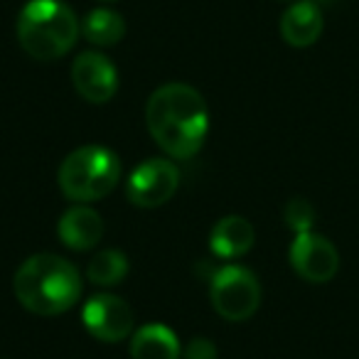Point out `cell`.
<instances>
[{
	"mask_svg": "<svg viewBox=\"0 0 359 359\" xmlns=\"http://www.w3.org/2000/svg\"><path fill=\"white\" fill-rule=\"evenodd\" d=\"M145 123L155 143L170 158L187 160L205 143L210 130V111L195 86L172 81L150 94Z\"/></svg>",
	"mask_w": 359,
	"mask_h": 359,
	"instance_id": "cell-1",
	"label": "cell"
},
{
	"mask_svg": "<svg viewBox=\"0 0 359 359\" xmlns=\"http://www.w3.org/2000/svg\"><path fill=\"white\" fill-rule=\"evenodd\" d=\"M13 290L25 310L52 318L74 308L81 295V278L72 261L57 254H35L15 271Z\"/></svg>",
	"mask_w": 359,
	"mask_h": 359,
	"instance_id": "cell-2",
	"label": "cell"
},
{
	"mask_svg": "<svg viewBox=\"0 0 359 359\" xmlns=\"http://www.w3.org/2000/svg\"><path fill=\"white\" fill-rule=\"evenodd\" d=\"M76 35L79 22L65 0H30L18 15V42L37 62L65 57Z\"/></svg>",
	"mask_w": 359,
	"mask_h": 359,
	"instance_id": "cell-3",
	"label": "cell"
},
{
	"mask_svg": "<svg viewBox=\"0 0 359 359\" xmlns=\"http://www.w3.org/2000/svg\"><path fill=\"white\" fill-rule=\"evenodd\" d=\"M121 177L118 155L106 145H81L60 165L57 182L67 200L96 202L114 192Z\"/></svg>",
	"mask_w": 359,
	"mask_h": 359,
	"instance_id": "cell-4",
	"label": "cell"
},
{
	"mask_svg": "<svg viewBox=\"0 0 359 359\" xmlns=\"http://www.w3.org/2000/svg\"><path fill=\"white\" fill-rule=\"evenodd\" d=\"M210 298L215 310L229 323L254 318L261 305V283L254 271L244 266H224L212 276Z\"/></svg>",
	"mask_w": 359,
	"mask_h": 359,
	"instance_id": "cell-5",
	"label": "cell"
},
{
	"mask_svg": "<svg viewBox=\"0 0 359 359\" xmlns=\"http://www.w3.org/2000/svg\"><path fill=\"white\" fill-rule=\"evenodd\" d=\"M180 187V170L172 160L168 158H148L130 172L128 185V200L135 207L153 210L170 200Z\"/></svg>",
	"mask_w": 359,
	"mask_h": 359,
	"instance_id": "cell-6",
	"label": "cell"
},
{
	"mask_svg": "<svg viewBox=\"0 0 359 359\" xmlns=\"http://www.w3.org/2000/svg\"><path fill=\"white\" fill-rule=\"evenodd\" d=\"M288 256L293 271L308 283H327L339 271V254L334 244L315 231L295 234Z\"/></svg>",
	"mask_w": 359,
	"mask_h": 359,
	"instance_id": "cell-7",
	"label": "cell"
},
{
	"mask_svg": "<svg viewBox=\"0 0 359 359\" xmlns=\"http://www.w3.org/2000/svg\"><path fill=\"white\" fill-rule=\"evenodd\" d=\"M81 320L91 337L101 342H121L133 332V310L123 298L101 293L86 300Z\"/></svg>",
	"mask_w": 359,
	"mask_h": 359,
	"instance_id": "cell-8",
	"label": "cell"
},
{
	"mask_svg": "<svg viewBox=\"0 0 359 359\" xmlns=\"http://www.w3.org/2000/svg\"><path fill=\"white\" fill-rule=\"evenodd\" d=\"M72 81L89 104H106L118 91V69L101 52H81L72 65Z\"/></svg>",
	"mask_w": 359,
	"mask_h": 359,
	"instance_id": "cell-9",
	"label": "cell"
},
{
	"mask_svg": "<svg viewBox=\"0 0 359 359\" xmlns=\"http://www.w3.org/2000/svg\"><path fill=\"white\" fill-rule=\"evenodd\" d=\"M57 234H60L62 244L67 249L74 251H89L104 236V219L96 210L84 205H76L62 215L60 224H57Z\"/></svg>",
	"mask_w": 359,
	"mask_h": 359,
	"instance_id": "cell-10",
	"label": "cell"
},
{
	"mask_svg": "<svg viewBox=\"0 0 359 359\" xmlns=\"http://www.w3.org/2000/svg\"><path fill=\"white\" fill-rule=\"evenodd\" d=\"M323 35V11L313 0H295L280 18V37L290 47H310Z\"/></svg>",
	"mask_w": 359,
	"mask_h": 359,
	"instance_id": "cell-11",
	"label": "cell"
},
{
	"mask_svg": "<svg viewBox=\"0 0 359 359\" xmlns=\"http://www.w3.org/2000/svg\"><path fill=\"white\" fill-rule=\"evenodd\" d=\"M254 239L256 231L251 226V222L239 215H229L222 217L215 224V229L210 234V249L219 259H239V256L249 254V249L254 246Z\"/></svg>",
	"mask_w": 359,
	"mask_h": 359,
	"instance_id": "cell-12",
	"label": "cell"
},
{
	"mask_svg": "<svg viewBox=\"0 0 359 359\" xmlns=\"http://www.w3.org/2000/svg\"><path fill=\"white\" fill-rule=\"evenodd\" d=\"M130 359H180V339L160 323L143 325L130 334Z\"/></svg>",
	"mask_w": 359,
	"mask_h": 359,
	"instance_id": "cell-13",
	"label": "cell"
},
{
	"mask_svg": "<svg viewBox=\"0 0 359 359\" xmlns=\"http://www.w3.org/2000/svg\"><path fill=\"white\" fill-rule=\"evenodd\" d=\"M81 32L84 37L96 47H114L123 40L126 35V22L116 11L109 8H96L81 22Z\"/></svg>",
	"mask_w": 359,
	"mask_h": 359,
	"instance_id": "cell-14",
	"label": "cell"
},
{
	"mask_svg": "<svg viewBox=\"0 0 359 359\" xmlns=\"http://www.w3.org/2000/svg\"><path fill=\"white\" fill-rule=\"evenodd\" d=\"M86 276H89L91 283L104 285V288L118 285L121 280L128 276V259H126L123 251H116V249L99 251V254L89 261Z\"/></svg>",
	"mask_w": 359,
	"mask_h": 359,
	"instance_id": "cell-15",
	"label": "cell"
},
{
	"mask_svg": "<svg viewBox=\"0 0 359 359\" xmlns=\"http://www.w3.org/2000/svg\"><path fill=\"white\" fill-rule=\"evenodd\" d=\"M283 219L295 234H305V231H313L315 224V210L305 197H293V200L285 205Z\"/></svg>",
	"mask_w": 359,
	"mask_h": 359,
	"instance_id": "cell-16",
	"label": "cell"
},
{
	"mask_svg": "<svg viewBox=\"0 0 359 359\" xmlns=\"http://www.w3.org/2000/svg\"><path fill=\"white\" fill-rule=\"evenodd\" d=\"M185 359H217V344L207 337H195L185 347Z\"/></svg>",
	"mask_w": 359,
	"mask_h": 359,
	"instance_id": "cell-17",
	"label": "cell"
},
{
	"mask_svg": "<svg viewBox=\"0 0 359 359\" xmlns=\"http://www.w3.org/2000/svg\"><path fill=\"white\" fill-rule=\"evenodd\" d=\"M313 3H318L320 6V3H332V0H313Z\"/></svg>",
	"mask_w": 359,
	"mask_h": 359,
	"instance_id": "cell-18",
	"label": "cell"
},
{
	"mask_svg": "<svg viewBox=\"0 0 359 359\" xmlns=\"http://www.w3.org/2000/svg\"><path fill=\"white\" fill-rule=\"evenodd\" d=\"M104 3H111V0H104Z\"/></svg>",
	"mask_w": 359,
	"mask_h": 359,
	"instance_id": "cell-19",
	"label": "cell"
},
{
	"mask_svg": "<svg viewBox=\"0 0 359 359\" xmlns=\"http://www.w3.org/2000/svg\"><path fill=\"white\" fill-rule=\"evenodd\" d=\"M285 3H288V0H285Z\"/></svg>",
	"mask_w": 359,
	"mask_h": 359,
	"instance_id": "cell-20",
	"label": "cell"
}]
</instances>
